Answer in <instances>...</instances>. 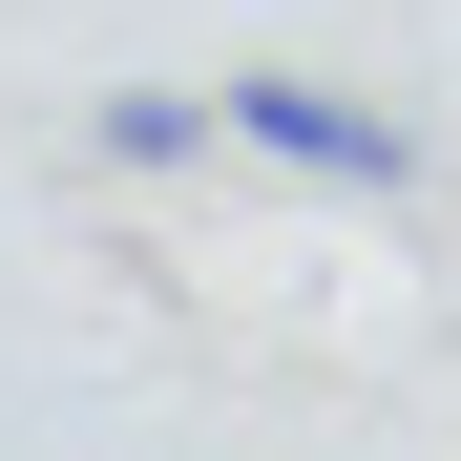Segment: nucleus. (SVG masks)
I'll return each mask as SVG.
<instances>
[{
    "mask_svg": "<svg viewBox=\"0 0 461 461\" xmlns=\"http://www.w3.org/2000/svg\"><path fill=\"white\" fill-rule=\"evenodd\" d=\"M189 147H210L189 85H126V105H105V168H189Z\"/></svg>",
    "mask_w": 461,
    "mask_h": 461,
    "instance_id": "f03ea898",
    "label": "nucleus"
},
{
    "mask_svg": "<svg viewBox=\"0 0 461 461\" xmlns=\"http://www.w3.org/2000/svg\"><path fill=\"white\" fill-rule=\"evenodd\" d=\"M210 126H230V147H273V168H315V189H420V126H399V105L273 85V63H252V85H210Z\"/></svg>",
    "mask_w": 461,
    "mask_h": 461,
    "instance_id": "f257e3e1",
    "label": "nucleus"
}]
</instances>
